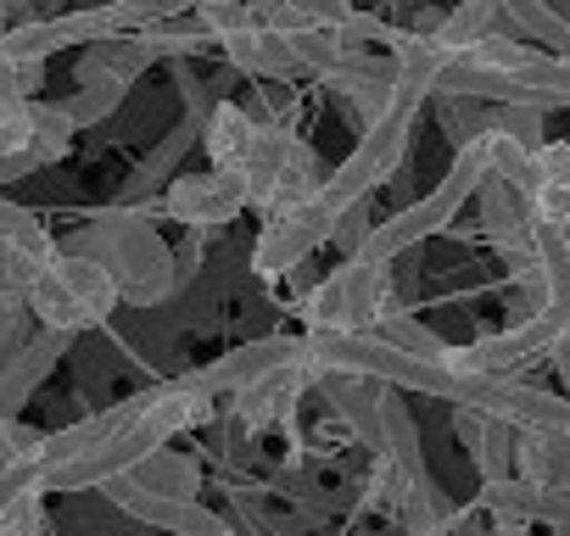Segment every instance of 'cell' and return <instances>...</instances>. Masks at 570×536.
I'll return each instance as SVG.
<instances>
[{"label": "cell", "instance_id": "6da1fadb", "mask_svg": "<svg viewBox=\"0 0 570 536\" xmlns=\"http://www.w3.org/2000/svg\"><path fill=\"white\" fill-rule=\"evenodd\" d=\"M23 297H29L40 330L79 336V330L101 325L124 302V286H118V275H112L101 257H90V251H57L35 275V286Z\"/></svg>", "mask_w": 570, "mask_h": 536}, {"label": "cell", "instance_id": "7a4b0ae2", "mask_svg": "<svg viewBox=\"0 0 570 536\" xmlns=\"http://www.w3.org/2000/svg\"><path fill=\"white\" fill-rule=\"evenodd\" d=\"M564 336H570V302H548V308L525 314V319H520L514 330H503V336H481V341H470V347H448L442 364H448L453 375H514V369L548 358Z\"/></svg>", "mask_w": 570, "mask_h": 536}, {"label": "cell", "instance_id": "3957f363", "mask_svg": "<svg viewBox=\"0 0 570 536\" xmlns=\"http://www.w3.org/2000/svg\"><path fill=\"white\" fill-rule=\"evenodd\" d=\"M381 308H386V262L370 257H347L331 280H320L303 297L308 330H370Z\"/></svg>", "mask_w": 570, "mask_h": 536}, {"label": "cell", "instance_id": "277c9868", "mask_svg": "<svg viewBox=\"0 0 570 536\" xmlns=\"http://www.w3.org/2000/svg\"><path fill=\"white\" fill-rule=\"evenodd\" d=\"M101 492H107L124 514H135V519H146V525H157V530H174V536H229V525H224L218 514H207L196 497L151 492V486H140L135 475H112Z\"/></svg>", "mask_w": 570, "mask_h": 536}, {"label": "cell", "instance_id": "5b68a950", "mask_svg": "<svg viewBox=\"0 0 570 536\" xmlns=\"http://www.w3.org/2000/svg\"><path fill=\"white\" fill-rule=\"evenodd\" d=\"M240 207H252V190H246V179L229 173V168L174 179V190H168V212H174L179 224H196V229H207V224H229Z\"/></svg>", "mask_w": 570, "mask_h": 536}, {"label": "cell", "instance_id": "8992f818", "mask_svg": "<svg viewBox=\"0 0 570 536\" xmlns=\"http://www.w3.org/2000/svg\"><path fill=\"white\" fill-rule=\"evenodd\" d=\"M303 347H308V341H297V336H268V341H252V347H240V353H229V358H218V364H207V369H196V375H185V380L202 386V391H213V397H224V391H240V386L263 380V375L279 369V364L303 358Z\"/></svg>", "mask_w": 570, "mask_h": 536}, {"label": "cell", "instance_id": "52a82bcc", "mask_svg": "<svg viewBox=\"0 0 570 536\" xmlns=\"http://www.w3.org/2000/svg\"><path fill=\"white\" fill-rule=\"evenodd\" d=\"M62 347H68V336H62V330H40L35 341H23L7 364H0V414H18V408L35 397V386L57 369Z\"/></svg>", "mask_w": 570, "mask_h": 536}, {"label": "cell", "instance_id": "ba28073f", "mask_svg": "<svg viewBox=\"0 0 570 536\" xmlns=\"http://www.w3.org/2000/svg\"><path fill=\"white\" fill-rule=\"evenodd\" d=\"M218 46H224V57H229L240 73H252V79H285V73H297L292 40H285L279 29H268V23H257V18H252L246 29L224 34Z\"/></svg>", "mask_w": 570, "mask_h": 536}, {"label": "cell", "instance_id": "9c48e42d", "mask_svg": "<svg viewBox=\"0 0 570 536\" xmlns=\"http://www.w3.org/2000/svg\"><path fill=\"white\" fill-rule=\"evenodd\" d=\"M514 475L548 492H570V430H514Z\"/></svg>", "mask_w": 570, "mask_h": 536}, {"label": "cell", "instance_id": "30bf717a", "mask_svg": "<svg viewBox=\"0 0 570 536\" xmlns=\"http://www.w3.org/2000/svg\"><path fill=\"white\" fill-rule=\"evenodd\" d=\"M202 140H207V151H213V168H229V173H240L246 168V157L257 151V140H263V123L246 112V107H235V101H218L213 112H207V129H202Z\"/></svg>", "mask_w": 570, "mask_h": 536}, {"label": "cell", "instance_id": "8fae6325", "mask_svg": "<svg viewBox=\"0 0 570 536\" xmlns=\"http://www.w3.org/2000/svg\"><path fill=\"white\" fill-rule=\"evenodd\" d=\"M498 18H503V0H459V7L436 23V46L448 57H464L498 29Z\"/></svg>", "mask_w": 570, "mask_h": 536}, {"label": "cell", "instance_id": "7c38bea8", "mask_svg": "<svg viewBox=\"0 0 570 536\" xmlns=\"http://www.w3.org/2000/svg\"><path fill=\"white\" fill-rule=\"evenodd\" d=\"M129 475H135L140 486H151V492H174V497H196V480H202L196 458H185V453H174V447L146 453Z\"/></svg>", "mask_w": 570, "mask_h": 536}, {"label": "cell", "instance_id": "4fadbf2b", "mask_svg": "<svg viewBox=\"0 0 570 536\" xmlns=\"http://www.w3.org/2000/svg\"><path fill=\"white\" fill-rule=\"evenodd\" d=\"M73 135H79V123H73V112H68V107L29 101V151H35L40 162H57V157H68Z\"/></svg>", "mask_w": 570, "mask_h": 536}, {"label": "cell", "instance_id": "5bb4252c", "mask_svg": "<svg viewBox=\"0 0 570 536\" xmlns=\"http://www.w3.org/2000/svg\"><path fill=\"white\" fill-rule=\"evenodd\" d=\"M503 18H514L537 46H548V51L570 57V23L548 7V0H503Z\"/></svg>", "mask_w": 570, "mask_h": 536}, {"label": "cell", "instance_id": "9a60e30c", "mask_svg": "<svg viewBox=\"0 0 570 536\" xmlns=\"http://www.w3.org/2000/svg\"><path fill=\"white\" fill-rule=\"evenodd\" d=\"M124 79H112V73H101V79H79V96L68 101V112H73V123L85 129V123H101L118 101H124Z\"/></svg>", "mask_w": 570, "mask_h": 536}, {"label": "cell", "instance_id": "2e32d148", "mask_svg": "<svg viewBox=\"0 0 570 536\" xmlns=\"http://www.w3.org/2000/svg\"><path fill=\"white\" fill-rule=\"evenodd\" d=\"M46 262H51V257H40V251H29V246H18V240H0V297H23Z\"/></svg>", "mask_w": 570, "mask_h": 536}, {"label": "cell", "instance_id": "e0dca14e", "mask_svg": "<svg viewBox=\"0 0 570 536\" xmlns=\"http://www.w3.org/2000/svg\"><path fill=\"white\" fill-rule=\"evenodd\" d=\"M0 240H18V246H29V251H40V257H57V251H62V246L46 235V224H40L35 212L12 207V201H0Z\"/></svg>", "mask_w": 570, "mask_h": 536}, {"label": "cell", "instance_id": "ac0fdd59", "mask_svg": "<svg viewBox=\"0 0 570 536\" xmlns=\"http://www.w3.org/2000/svg\"><path fill=\"white\" fill-rule=\"evenodd\" d=\"M531 218H548V224L570 229V179H542L531 190Z\"/></svg>", "mask_w": 570, "mask_h": 536}, {"label": "cell", "instance_id": "d6986e66", "mask_svg": "<svg viewBox=\"0 0 570 536\" xmlns=\"http://www.w3.org/2000/svg\"><path fill=\"white\" fill-rule=\"evenodd\" d=\"M537 168H542V179H570V146L564 140H542L537 146Z\"/></svg>", "mask_w": 570, "mask_h": 536}, {"label": "cell", "instance_id": "ffe728a7", "mask_svg": "<svg viewBox=\"0 0 570 536\" xmlns=\"http://www.w3.org/2000/svg\"><path fill=\"white\" fill-rule=\"evenodd\" d=\"M548 364L559 369V380H564V391H570V336H564V341H559V347L548 353Z\"/></svg>", "mask_w": 570, "mask_h": 536}, {"label": "cell", "instance_id": "44dd1931", "mask_svg": "<svg viewBox=\"0 0 570 536\" xmlns=\"http://www.w3.org/2000/svg\"><path fill=\"white\" fill-rule=\"evenodd\" d=\"M553 536H570V530H564V525H559V530H553Z\"/></svg>", "mask_w": 570, "mask_h": 536}]
</instances>
